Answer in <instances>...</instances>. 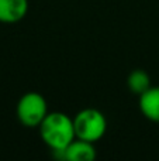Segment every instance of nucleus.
Returning a JSON list of instances; mask_svg holds the SVG:
<instances>
[{"instance_id": "obj_4", "label": "nucleus", "mask_w": 159, "mask_h": 161, "mask_svg": "<svg viewBox=\"0 0 159 161\" xmlns=\"http://www.w3.org/2000/svg\"><path fill=\"white\" fill-rule=\"evenodd\" d=\"M62 158L66 161H93L96 158L95 143L76 137L62 153Z\"/></svg>"}, {"instance_id": "obj_3", "label": "nucleus", "mask_w": 159, "mask_h": 161, "mask_svg": "<svg viewBox=\"0 0 159 161\" xmlns=\"http://www.w3.org/2000/svg\"><path fill=\"white\" fill-rule=\"evenodd\" d=\"M48 113L47 99L38 92H27L17 102V119L25 127H39Z\"/></svg>"}, {"instance_id": "obj_7", "label": "nucleus", "mask_w": 159, "mask_h": 161, "mask_svg": "<svg viewBox=\"0 0 159 161\" xmlns=\"http://www.w3.org/2000/svg\"><path fill=\"white\" fill-rule=\"evenodd\" d=\"M127 85H128V89L132 93L140 96V95L144 93L148 88H151V78H149V75L146 74V71L134 69L128 75Z\"/></svg>"}, {"instance_id": "obj_2", "label": "nucleus", "mask_w": 159, "mask_h": 161, "mask_svg": "<svg viewBox=\"0 0 159 161\" xmlns=\"http://www.w3.org/2000/svg\"><path fill=\"white\" fill-rule=\"evenodd\" d=\"M73 126L78 139L92 143L103 139L107 131L106 116L95 108H86L78 112L73 117Z\"/></svg>"}, {"instance_id": "obj_1", "label": "nucleus", "mask_w": 159, "mask_h": 161, "mask_svg": "<svg viewBox=\"0 0 159 161\" xmlns=\"http://www.w3.org/2000/svg\"><path fill=\"white\" fill-rule=\"evenodd\" d=\"M38 129L42 142L56 154L62 153L76 139L73 119L62 112H49Z\"/></svg>"}, {"instance_id": "obj_6", "label": "nucleus", "mask_w": 159, "mask_h": 161, "mask_svg": "<svg viewBox=\"0 0 159 161\" xmlns=\"http://www.w3.org/2000/svg\"><path fill=\"white\" fill-rule=\"evenodd\" d=\"M140 110L145 119L159 123V86H151L140 95Z\"/></svg>"}, {"instance_id": "obj_5", "label": "nucleus", "mask_w": 159, "mask_h": 161, "mask_svg": "<svg viewBox=\"0 0 159 161\" xmlns=\"http://www.w3.org/2000/svg\"><path fill=\"white\" fill-rule=\"evenodd\" d=\"M28 0H0V23L13 24L25 17Z\"/></svg>"}]
</instances>
